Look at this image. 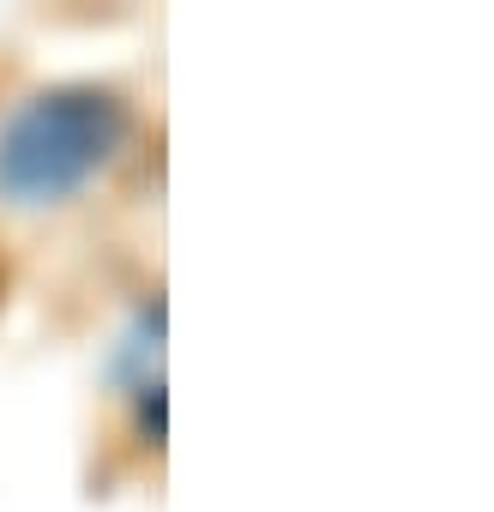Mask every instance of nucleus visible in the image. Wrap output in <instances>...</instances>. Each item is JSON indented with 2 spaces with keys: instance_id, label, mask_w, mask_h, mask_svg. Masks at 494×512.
<instances>
[{
  "instance_id": "nucleus-1",
  "label": "nucleus",
  "mask_w": 494,
  "mask_h": 512,
  "mask_svg": "<svg viewBox=\"0 0 494 512\" xmlns=\"http://www.w3.org/2000/svg\"><path fill=\"white\" fill-rule=\"evenodd\" d=\"M127 103L97 85H55L0 121V199L19 211L73 205L127 151Z\"/></svg>"
}]
</instances>
